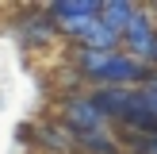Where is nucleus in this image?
I'll use <instances>...</instances> for the list:
<instances>
[{
    "mask_svg": "<svg viewBox=\"0 0 157 154\" xmlns=\"http://www.w3.org/2000/svg\"><path fill=\"white\" fill-rule=\"evenodd\" d=\"M73 73L88 81L92 89H142L150 81L153 66L130 58L127 50H88V46H73Z\"/></svg>",
    "mask_w": 157,
    "mask_h": 154,
    "instance_id": "f257e3e1",
    "label": "nucleus"
},
{
    "mask_svg": "<svg viewBox=\"0 0 157 154\" xmlns=\"http://www.w3.org/2000/svg\"><path fill=\"white\" fill-rule=\"evenodd\" d=\"M54 120H58L73 139L107 127V120L100 116V108L92 104V92H69V96H61V100H58V116H54Z\"/></svg>",
    "mask_w": 157,
    "mask_h": 154,
    "instance_id": "f03ea898",
    "label": "nucleus"
},
{
    "mask_svg": "<svg viewBox=\"0 0 157 154\" xmlns=\"http://www.w3.org/2000/svg\"><path fill=\"white\" fill-rule=\"evenodd\" d=\"M123 46H127L130 58L146 62V66L153 62V50H157V27H153V19H150V12H146V8H138L134 19H130V27L123 31Z\"/></svg>",
    "mask_w": 157,
    "mask_h": 154,
    "instance_id": "7ed1b4c3",
    "label": "nucleus"
},
{
    "mask_svg": "<svg viewBox=\"0 0 157 154\" xmlns=\"http://www.w3.org/2000/svg\"><path fill=\"white\" fill-rule=\"evenodd\" d=\"M15 35H19V43L27 46V50H38V46H46L58 35V23H54V15L46 12V8H38V12L15 19Z\"/></svg>",
    "mask_w": 157,
    "mask_h": 154,
    "instance_id": "20e7f679",
    "label": "nucleus"
},
{
    "mask_svg": "<svg viewBox=\"0 0 157 154\" xmlns=\"http://www.w3.org/2000/svg\"><path fill=\"white\" fill-rule=\"evenodd\" d=\"M130 100H134V89H92V104L100 108L104 120H115V123L127 120Z\"/></svg>",
    "mask_w": 157,
    "mask_h": 154,
    "instance_id": "39448f33",
    "label": "nucleus"
},
{
    "mask_svg": "<svg viewBox=\"0 0 157 154\" xmlns=\"http://www.w3.org/2000/svg\"><path fill=\"white\" fill-rule=\"evenodd\" d=\"M35 143L42 146V154H73V150H77V139L69 135L58 120L35 123Z\"/></svg>",
    "mask_w": 157,
    "mask_h": 154,
    "instance_id": "423d86ee",
    "label": "nucleus"
},
{
    "mask_svg": "<svg viewBox=\"0 0 157 154\" xmlns=\"http://www.w3.org/2000/svg\"><path fill=\"white\" fill-rule=\"evenodd\" d=\"M100 0H54V4H46V12L54 15V23H58V31L61 27H69V23H81V19H88V15H100Z\"/></svg>",
    "mask_w": 157,
    "mask_h": 154,
    "instance_id": "0eeeda50",
    "label": "nucleus"
},
{
    "mask_svg": "<svg viewBox=\"0 0 157 154\" xmlns=\"http://www.w3.org/2000/svg\"><path fill=\"white\" fill-rule=\"evenodd\" d=\"M77 46H88V50H119L123 46V35H115L104 19H88V27L77 35Z\"/></svg>",
    "mask_w": 157,
    "mask_h": 154,
    "instance_id": "6e6552de",
    "label": "nucleus"
},
{
    "mask_svg": "<svg viewBox=\"0 0 157 154\" xmlns=\"http://www.w3.org/2000/svg\"><path fill=\"white\" fill-rule=\"evenodd\" d=\"M134 12H138V4H130V0H104L100 19H104L115 35H123V31L130 27V19H134Z\"/></svg>",
    "mask_w": 157,
    "mask_h": 154,
    "instance_id": "1a4fd4ad",
    "label": "nucleus"
},
{
    "mask_svg": "<svg viewBox=\"0 0 157 154\" xmlns=\"http://www.w3.org/2000/svg\"><path fill=\"white\" fill-rule=\"evenodd\" d=\"M77 154H119V139L107 127L88 131V135H77Z\"/></svg>",
    "mask_w": 157,
    "mask_h": 154,
    "instance_id": "9d476101",
    "label": "nucleus"
},
{
    "mask_svg": "<svg viewBox=\"0 0 157 154\" xmlns=\"http://www.w3.org/2000/svg\"><path fill=\"white\" fill-rule=\"evenodd\" d=\"M127 143L134 154H157V135H130L127 131Z\"/></svg>",
    "mask_w": 157,
    "mask_h": 154,
    "instance_id": "9b49d317",
    "label": "nucleus"
},
{
    "mask_svg": "<svg viewBox=\"0 0 157 154\" xmlns=\"http://www.w3.org/2000/svg\"><path fill=\"white\" fill-rule=\"evenodd\" d=\"M138 92H142V104L150 108V116L157 120V89H138Z\"/></svg>",
    "mask_w": 157,
    "mask_h": 154,
    "instance_id": "f8f14e48",
    "label": "nucleus"
},
{
    "mask_svg": "<svg viewBox=\"0 0 157 154\" xmlns=\"http://www.w3.org/2000/svg\"><path fill=\"white\" fill-rule=\"evenodd\" d=\"M150 66H153V69H157V50H153V62H150Z\"/></svg>",
    "mask_w": 157,
    "mask_h": 154,
    "instance_id": "ddd939ff",
    "label": "nucleus"
}]
</instances>
